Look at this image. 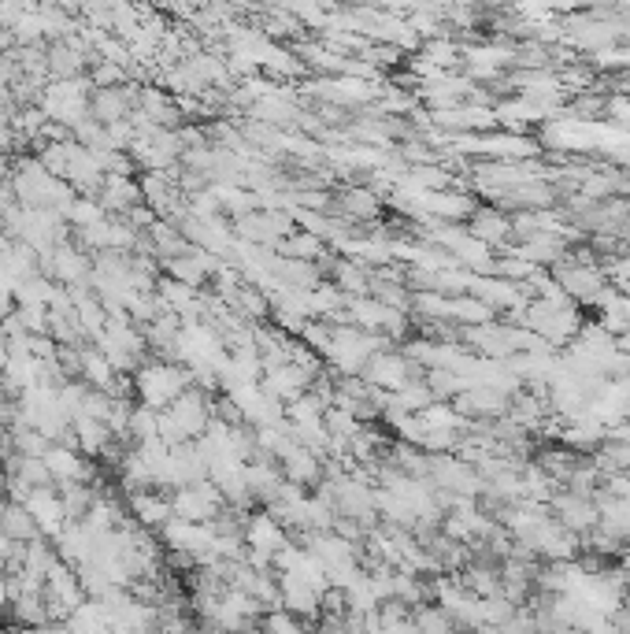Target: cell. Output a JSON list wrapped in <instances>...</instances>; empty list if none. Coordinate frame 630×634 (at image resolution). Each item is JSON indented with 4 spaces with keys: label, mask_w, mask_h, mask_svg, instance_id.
I'll use <instances>...</instances> for the list:
<instances>
[{
    "label": "cell",
    "mask_w": 630,
    "mask_h": 634,
    "mask_svg": "<svg viewBox=\"0 0 630 634\" xmlns=\"http://www.w3.org/2000/svg\"><path fill=\"white\" fill-rule=\"evenodd\" d=\"M189 368L182 364H167V360H152V364H141L138 379H134V390H138L141 405L152 408V412H164L178 401V397L189 390Z\"/></svg>",
    "instance_id": "cell-1"
},
{
    "label": "cell",
    "mask_w": 630,
    "mask_h": 634,
    "mask_svg": "<svg viewBox=\"0 0 630 634\" xmlns=\"http://www.w3.org/2000/svg\"><path fill=\"white\" fill-rule=\"evenodd\" d=\"M167 412H171V419L178 423L182 438H186V442H197V438H204L208 423H212L215 405L208 401V394H204V390H193V386H189L186 394L178 397V401L167 408Z\"/></svg>",
    "instance_id": "cell-2"
},
{
    "label": "cell",
    "mask_w": 630,
    "mask_h": 634,
    "mask_svg": "<svg viewBox=\"0 0 630 634\" xmlns=\"http://www.w3.org/2000/svg\"><path fill=\"white\" fill-rule=\"evenodd\" d=\"M164 546L175 553V557H189V560H201L215 542V531L208 523H186V520H171L160 531Z\"/></svg>",
    "instance_id": "cell-3"
},
{
    "label": "cell",
    "mask_w": 630,
    "mask_h": 634,
    "mask_svg": "<svg viewBox=\"0 0 630 634\" xmlns=\"http://www.w3.org/2000/svg\"><path fill=\"white\" fill-rule=\"evenodd\" d=\"M245 546L275 557L278 549L290 546V542H286V527H282L271 512H256V516H249V523H245Z\"/></svg>",
    "instance_id": "cell-4"
},
{
    "label": "cell",
    "mask_w": 630,
    "mask_h": 634,
    "mask_svg": "<svg viewBox=\"0 0 630 634\" xmlns=\"http://www.w3.org/2000/svg\"><path fill=\"white\" fill-rule=\"evenodd\" d=\"M45 468H49L56 486L93 479V464H86V457H82L78 449H67V445H52L49 453H45Z\"/></svg>",
    "instance_id": "cell-5"
},
{
    "label": "cell",
    "mask_w": 630,
    "mask_h": 634,
    "mask_svg": "<svg viewBox=\"0 0 630 634\" xmlns=\"http://www.w3.org/2000/svg\"><path fill=\"white\" fill-rule=\"evenodd\" d=\"M23 508L34 516V523H38L41 534H56L63 531V523H67V516H63V501L60 494H56V486H49V490H34V494L26 497Z\"/></svg>",
    "instance_id": "cell-6"
},
{
    "label": "cell",
    "mask_w": 630,
    "mask_h": 634,
    "mask_svg": "<svg viewBox=\"0 0 630 634\" xmlns=\"http://www.w3.org/2000/svg\"><path fill=\"white\" fill-rule=\"evenodd\" d=\"M130 512L141 527H156L164 531L167 523L175 520V508H171V497H164L160 490H141V494H130Z\"/></svg>",
    "instance_id": "cell-7"
},
{
    "label": "cell",
    "mask_w": 630,
    "mask_h": 634,
    "mask_svg": "<svg viewBox=\"0 0 630 634\" xmlns=\"http://www.w3.org/2000/svg\"><path fill=\"white\" fill-rule=\"evenodd\" d=\"M97 204H101L104 212H130V208H138L141 201V186L134 178H104L101 193H97Z\"/></svg>",
    "instance_id": "cell-8"
},
{
    "label": "cell",
    "mask_w": 630,
    "mask_h": 634,
    "mask_svg": "<svg viewBox=\"0 0 630 634\" xmlns=\"http://www.w3.org/2000/svg\"><path fill=\"white\" fill-rule=\"evenodd\" d=\"M0 534H8L19 546H30L34 538H41L34 516L23 505H15V501H0Z\"/></svg>",
    "instance_id": "cell-9"
},
{
    "label": "cell",
    "mask_w": 630,
    "mask_h": 634,
    "mask_svg": "<svg viewBox=\"0 0 630 634\" xmlns=\"http://www.w3.org/2000/svg\"><path fill=\"white\" fill-rule=\"evenodd\" d=\"M71 431H75V445L86 453V457H104V453L112 449V431H108V423L78 416L75 423H71Z\"/></svg>",
    "instance_id": "cell-10"
},
{
    "label": "cell",
    "mask_w": 630,
    "mask_h": 634,
    "mask_svg": "<svg viewBox=\"0 0 630 634\" xmlns=\"http://www.w3.org/2000/svg\"><path fill=\"white\" fill-rule=\"evenodd\" d=\"M82 379H86V386H93V390H101V394H108L112 390V382L119 379L115 375V368L104 360L97 349H82V371H78Z\"/></svg>",
    "instance_id": "cell-11"
},
{
    "label": "cell",
    "mask_w": 630,
    "mask_h": 634,
    "mask_svg": "<svg viewBox=\"0 0 630 634\" xmlns=\"http://www.w3.org/2000/svg\"><path fill=\"white\" fill-rule=\"evenodd\" d=\"M15 620L26 627H49V609H45V594H23L12 605Z\"/></svg>",
    "instance_id": "cell-12"
},
{
    "label": "cell",
    "mask_w": 630,
    "mask_h": 634,
    "mask_svg": "<svg viewBox=\"0 0 630 634\" xmlns=\"http://www.w3.org/2000/svg\"><path fill=\"white\" fill-rule=\"evenodd\" d=\"M63 219H71L78 230H86V227H97V223H104V208L97 204V197H75V201H71V208L63 212Z\"/></svg>",
    "instance_id": "cell-13"
},
{
    "label": "cell",
    "mask_w": 630,
    "mask_h": 634,
    "mask_svg": "<svg viewBox=\"0 0 630 634\" xmlns=\"http://www.w3.org/2000/svg\"><path fill=\"white\" fill-rule=\"evenodd\" d=\"M286 475H290V482H315L319 479V460H315V453H308L304 445H297L290 457H286Z\"/></svg>",
    "instance_id": "cell-14"
},
{
    "label": "cell",
    "mask_w": 630,
    "mask_h": 634,
    "mask_svg": "<svg viewBox=\"0 0 630 634\" xmlns=\"http://www.w3.org/2000/svg\"><path fill=\"white\" fill-rule=\"evenodd\" d=\"M319 249H323V245H319V234H293V238H286L282 245H278V253H282V256H290V260H297V256H301L304 264H308V260H315V256H319Z\"/></svg>",
    "instance_id": "cell-15"
},
{
    "label": "cell",
    "mask_w": 630,
    "mask_h": 634,
    "mask_svg": "<svg viewBox=\"0 0 630 634\" xmlns=\"http://www.w3.org/2000/svg\"><path fill=\"white\" fill-rule=\"evenodd\" d=\"M130 438H138V445L145 442H160V434H156V412L145 405L134 408V416H130Z\"/></svg>",
    "instance_id": "cell-16"
},
{
    "label": "cell",
    "mask_w": 630,
    "mask_h": 634,
    "mask_svg": "<svg viewBox=\"0 0 630 634\" xmlns=\"http://www.w3.org/2000/svg\"><path fill=\"white\" fill-rule=\"evenodd\" d=\"M341 204H345V212H349V216H371V212L378 208L375 197H371V193H364V190L345 193V197H341Z\"/></svg>",
    "instance_id": "cell-17"
},
{
    "label": "cell",
    "mask_w": 630,
    "mask_h": 634,
    "mask_svg": "<svg viewBox=\"0 0 630 634\" xmlns=\"http://www.w3.org/2000/svg\"><path fill=\"white\" fill-rule=\"evenodd\" d=\"M338 282H341V286H353V290H360V286H364V279L356 275V267H353V264H341V267H338Z\"/></svg>",
    "instance_id": "cell-18"
},
{
    "label": "cell",
    "mask_w": 630,
    "mask_h": 634,
    "mask_svg": "<svg viewBox=\"0 0 630 634\" xmlns=\"http://www.w3.org/2000/svg\"><path fill=\"white\" fill-rule=\"evenodd\" d=\"M4 364H8V342L0 338V371H4Z\"/></svg>",
    "instance_id": "cell-19"
},
{
    "label": "cell",
    "mask_w": 630,
    "mask_h": 634,
    "mask_svg": "<svg viewBox=\"0 0 630 634\" xmlns=\"http://www.w3.org/2000/svg\"><path fill=\"white\" fill-rule=\"evenodd\" d=\"M4 482H8V471H4V464H0V490H4Z\"/></svg>",
    "instance_id": "cell-20"
},
{
    "label": "cell",
    "mask_w": 630,
    "mask_h": 634,
    "mask_svg": "<svg viewBox=\"0 0 630 634\" xmlns=\"http://www.w3.org/2000/svg\"><path fill=\"white\" fill-rule=\"evenodd\" d=\"M156 634H160V631H156Z\"/></svg>",
    "instance_id": "cell-21"
}]
</instances>
